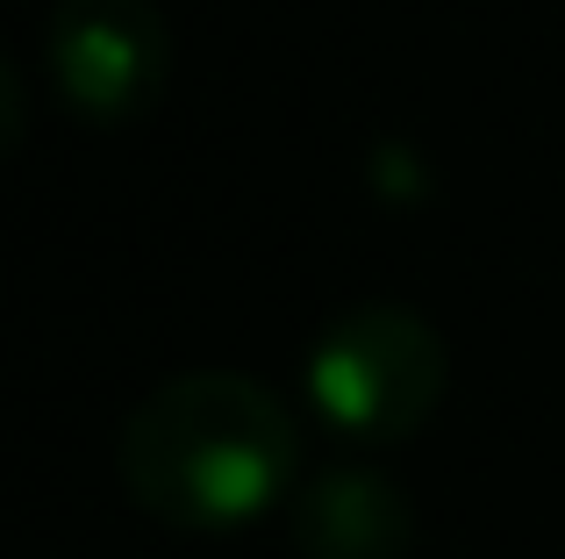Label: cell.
Returning <instances> with one entry per match:
<instances>
[{
  "label": "cell",
  "instance_id": "5b68a950",
  "mask_svg": "<svg viewBox=\"0 0 565 559\" xmlns=\"http://www.w3.org/2000/svg\"><path fill=\"white\" fill-rule=\"evenodd\" d=\"M22 137H29V86L14 72V57L0 51V158L22 151Z\"/></svg>",
  "mask_w": 565,
  "mask_h": 559
},
{
  "label": "cell",
  "instance_id": "3957f363",
  "mask_svg": "<svg viewBox=\"0 0 565 559\" xmlns=\"http://www.w3.org/2000/svg\"><path fill=\"white\" fill-rule=\"evenodd\" d=\"M43 72L86 129H129L172 80V22L158 0H65L43 36Z\"/></svg>",
  "mask_w": 565,
  "mask_h": 559
},
{
  "label": "cell",
  "instance_id": "7a4b0ae2",
  "mask_svg": "<svg viewBox=\"0 0 565 559\" xmlns=\"http://www.w3.org/2000/svg\"><path fill=\"white\" fill-rule=\"evenodd\" d=\"M451 388V345L401 302H359L308 345L301 394L351 445H408Z\"/></svg>",
  "mask_w": 565,
  "mask_h": 559
},
{
  "label": "cell",
  "instance_id": "6da1fadb",
  "mask_svg": "<svg viewBox=\"0 0 565 559\" xmlns=\"http://www.w3.org/2000/svg\"><path fill=\"white\" fill-rule=\"evenodd\" d=\"M115 474L129 503L172 531H236L294 495L301 423L265 380L193 366L122 416Z\"/></svg>",
  "mask_w": 565,
  "mask_h": 559
},
{
  "label": "cell",
  "instance_id": "277c9868",
  "mask_svg": "<svg viewBox=\"0 0 565 559\" xmlns=\"http://www.w3.org/2000/svg\"><path fill=\"white\" fill-rule=\"evenodd\" d=\"M287 538L301 559H408L415 503L380 466H330L287 503Z\"/></svg>",
  "mask_w": 565,
  "mask_h": 559
}]
</instances>
